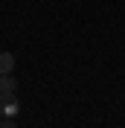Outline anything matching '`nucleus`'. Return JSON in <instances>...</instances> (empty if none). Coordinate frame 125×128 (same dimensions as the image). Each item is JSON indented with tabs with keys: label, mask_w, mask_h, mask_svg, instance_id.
Listing matches in <instances>:
<instances>
[{
	"label": "nucleus",
	"mask_w": 125,
	"mask_h": 128,
	"mask_svg": "<svg viewBox=\"0 0 125 128\" xmlns=\"http://www.w3.org/2000/svg\"><path fill=\"white\" fill-rule=\"evenodd\" d=\"M20 114V102L15 93H0V116L3 120H18Z\"/></svg>",
	"instance_id": "1"
},
{
	"label": "nucleus",
	"mask_w": 125,
	"mask_h": 128,
	"mask_svg": "<svg viewBox=\"0 0 125 128\" xmlns=\"http://www.w3.org/2000/svg\"><path fill=\"white\" fill-rule=\"evenodd\" d=\"M15 70V56L12 52H0V76H9Z\"/></svg>",
	"instance_id": "2"
},
{
	"label": "nucleus",
	"mask_w": 125,
	"mask_h": 128,
	"mask_svg": "<svg viewBox=\"0 0 125 128\" xmlns=\"http://www.w3.org/2000/svg\"><path fill=\"white\" fill-rule=\"evenodd\" d=\"M18 90V82L12 76H0V93H15Z\"/></svg>",
	"instance_id": "3"
},
{
	"label": "nucleus",
	"mask_w": 125,
	"mask_h": 128,
	"mask_svg": "<svg viewBox=\"0 0 125 128\" xmlns=\"http://www.w3.org/2000/svg\"><path fill=\"white\" fill-rule=\"evenodd\" d=\"M0 128H18V125H15V120H6V122H0Z\"/></svg>",
	"instance_id": "4"
}]
</instances>
